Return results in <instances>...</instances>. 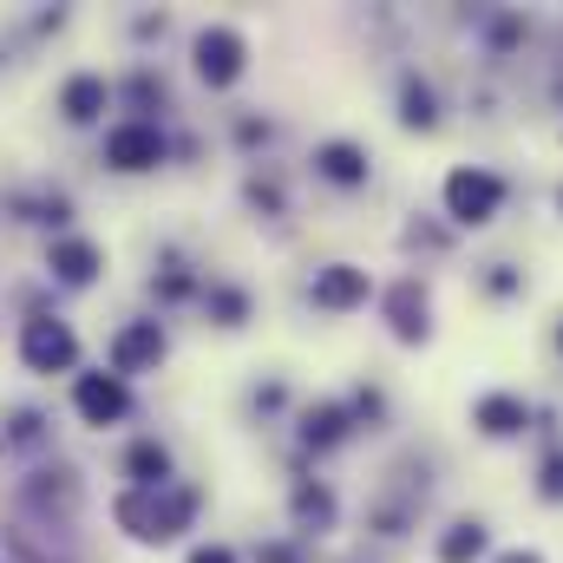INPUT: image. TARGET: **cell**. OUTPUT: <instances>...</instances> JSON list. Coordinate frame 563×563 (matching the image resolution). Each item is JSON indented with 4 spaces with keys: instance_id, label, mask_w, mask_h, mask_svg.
<instances>
[{
    "instance_id": "obj_19",
    "label": "cell",
    "mask_w": 563,
    "mask_h": 563,
    "mask_svg": "<svg viewBox=\"0 0 563 563\" xmlns=\"http://www.w3.org/2000/svg\"><path fill=\"white\" fill-rule=\"evenodd\" d=\"M190 563H236L223 544H203V551H190Z\"/></svg>"
},
{
    "instance_id": "obj_15",
    "label": "cell",
    "mask_w": 563,
    "mask_h": 563,
    "mask_svg": "<svg viewBox=\"0 0 563 563\" xmlns=\"http://www.w3.org/2000/svg\"><path fill=\"white\" fill-rule=\"evenodd\" d=\"M472 558H485V525L478 518H465L439 538V563H472Z\"/></svg>"
},
{
    "instance_id": "obj_6",
    "label": "cell",
    "mask_w": 563,
    "mask_h": 563,
    "mask_svg": "<svg viewBox=\"0 0 563 563\" xmlns=\"http://www.w3.org/2000/svg\"><path fill=\"white\" fill-rule=\"evenodd\" d=\"M157 157H164V139L144 119H125V125L106 132V164H119V170H151Z\"/></svg>"
},
{
    "instance_id": "obj_12",
    "label": "cell",
    "mask_w": 563,
    "mask_h": 563,
    "mask_svg": "<svg viewBox=\"0 0 563 563\" xmlns=\"http://www.w3.org/2000/svg\"><path fill=\"white\" fill-rule=\"evenodd\" d=\"M125 472L139 478V492H164V485H170V452H164V445H151V439H139V445H132V459H125Z\"/></svg>"
},
{
    "instance_id": "obj_9",
    "label": "cell",
    "mask_w": 563,
    "mask_h": 563,
    "mask_svg": "<svg viewBox=\"0 0 563 563\" xmlns=\"http://www.w3.org/2000/svg\"><path fill=\"white\" fill-rule=\"evenodd\" d=\"M314 170L328 184H367V151L361 144H321L314 151Z\"/></svg>"
},
{
    "instance_id": "obj_16",
    "label": "cell",
    "mask_w": 563,
    "mask_h": 563,
    "mask_svg": "<svg viewBox=\"0 0 563 563\" xmlns=\"http://www.w3.org/2000/svg\"><path fill=\"white\" fill-rule=\"evenodd\" d=\"M301 432H308V445H334V439L347 432V413H341V407H321V413H308Z\"/></svg>"
},
{
    "instance_id": "obj_18",
    "label": "cell",
    "mask_w": 563,
    "mask_h": 563,
    "mask_svg": "<svg viewBox=\"0 0 563 563\" xmlns=\"http://www.w3.org/2000/svg\"><path fill=\"white\" fill-rule=\"evenodd\" d=\"M538 492H544V498H563V459L544 465V485H538Z\"/></svg>"
},
{
    "instance_id": "obj_5",
    "label": "cell",
    "mask_w": 563,
    "mask_h": 563,
    "mask_svg": "<svg viewBox=\"0 0 563 563\" xmlns=\"http://www.w3.org/2000/svg\"><path fill=\"white\" fill-rule=\"evenodd\" d=\"M236 73H243V33L203 26V33H197V79H203V86H230Z\"/></svg>"
},
{
    "instance_id": "obj_1",
    "label": "cell",
    "mask_w": 563,
    "mask_h": 563,
    "mask_svg": "<svg viewBox=\"0 0 563 563\" xmlns=\"http://www.w3.org/2000/svg\"><path fill=\"white\" fill-rule=\"evenodd\" d=\"M190 511H197V492H184V485L125 492V498H119V525H125L132 538H177V531L190 525Z\"/></svg>"
},
{
    "instance_id": "obj_2",
    "label": "cell",
    "mask_w": 563,
    "mask_h": 563,
    "mask_svg": "<svg viewBox=\"0 0 563 563\" xmlns=\"http://www.w3.org/2000/svg\"><path fill=\"white\" fill-rule=\"evenodd\" d=\"M20 361H26L33 374H66V367L79 361V334H73L66 321H53V314H33V321L20 328Z\"/></svg>"
},
{
    "instance_id": "obj_11",
    "label": "cell",
    "mask_w": 563,
    "mask_h": 563,
    "mask_svg": "<svg viewBox=\"0 0 563 563\" xmlns=\"http://www.w3.org/2000/svg\"><path fill=\"white\" fill-rule=\"evenodd\" d=\"M472 420L485 426L492 439H511V432H525V420H531V413H525V400H511V394H492V400H478V413H472Z\"/></svg>"
},
{
    "instance_id": "obj_4",
    "label": "cell",
    "mask_w": 563,
    "mask_h": 563,
    "mask_svg": "<svg viewBox=\"0 0 563 563\" xmlns=\"http://www.w3.org/2000/svg\"><path fill=\"white\" fill-rule=\"evenodd\" d=\"M73 407H79V420H86V426H112V420H125L132 394H125V380H119V374H79Z\"/></svg>"
},
{
    "instance_id": "obj_14",
    "label": "cell",
    "mask_w": 563,
    "mask_h": 563,
    "mask_svg": "<svg viewBox=\"0 0 563 563\" xmlns=\"http://www.w3.org/2000/svg\"><path fill=\"white\" fill-rule=\"evenodd\" d=\"M387 308H394V334H400V341H420L426 334V295L413 288V282H400Z\"/></svg>"
},
{
    "instance_id": "obj_20",
    "label": "cell",
    "mask_w": 563,
    "mask_h": 563,
    "mask_svg": "<svg viewBox=\"0 0 563 563\" xmlns=\"http://www.w3.org/2000/svg\"><path fill=\"white\" fill-rule=\"evenodd\" d=\"M498 563H544L538 551H511V558H498Z\"/></svg>"
},
{
    "instance_id": "obj_8",
    "label": "cell",
    "mask_w": 563,
    "mask_h": 563,
    "mask_svg": "<svg viewBox=\"0 0 563 563\" xmlns=\"http://www.w3.org/2000/svg\"><path fill=\"white\" fill-rule=\"evenodd\" d=\"M314 301H321V308H354V301H367V276L347 269V263H334V269L314 276Z\"/></svg>"
},
{
    "instance_id": "obj_7",
    "label": "cell",
    "mask_w": 563,
    "mask_h": 563,
    "mask_svg": "<svg viewBox=\"0 0 563 563\" xmlns=\"http://www.w3.org/2000/svg\"><path fill=\"white\" fill-rule=\"evenodd\" d=\"M164 361V328L157 321H132L119 341H112V367L119 374H144V367H157Z\"/></svg>"
},
{
    "instance_id": "obj_3",
    "label": "cell",
    "mask_w": 563,
    "mask_h": 563,
    "mask_svg": "<svg viewBox=\"0 0 563 563\" xmlns=\"http://www.w3.org/2000/svg\"><path fill=\"white\" fill-rule=\"evenodd\" d=\"M498 203H505V184L492 177V170H452L445 177V210H452V223H492L498 217Z\"/></svg>"
},
{
    "instance_id": "obj_13",
    "label": "cell",
    "mask_w": 563,
    "mask_h": 563,
    "mask_svg": "<svg viewBox=\"0 0 563 563\" xmlns=\"http://www.w3.org/2000/svg\"><path fill=\"white\" fill-rule=\"evenodd\" d=\"M53 276L73 282V288H86V282L99 276V250H92V243H59V250H53Z\"/></svg>"
},
{
    "instance_id": "obj_10",
    "label": "cell",
    "mask_w": 563,
    "mask_h": 563,
    "mask_svg": "<svg viewBox=\"0 0 563 563\" xmlns=\"http://www.w3.org/2000/svg\"><path fill=\"white\" fill-rule=\"evenodd\" d=\"M59 112H66L73 125H92V119L106 112V79H92V73H86V79H73V86L59 92Z\"/></svg>"
},
{
    "instance_id": "obj_17",
    "label": "cell",
    "mask_w": 563,
    "mask_h": 563,
    "mask_svg": "<svg viewBox=\"0 0 563 563\" xmlns=\"http://www.w3.org/2000/svg\"><path fill=\"white\" fill-rule=\"evenodd\" d=\"M400 106H407V112H400V119H407V125H432V92H426V86H407V99H400Z\"/></svg>"
}]
</instances>
